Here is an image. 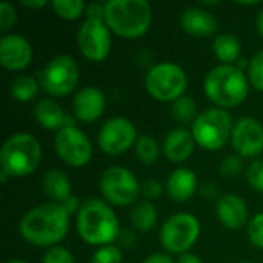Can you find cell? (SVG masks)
<instances>
[{
    "label": "cell",
    "mask_w": 263,
    "mask_h": 263,
    "mask_svg": "<svg viewBox=\"0 0 263 263\" xmlns=\"http://www.w3.org/2000/svg\"><path fill=\"white\" fill-rule=\"evenodd\" d=\"M219 171L223 177H228V179H233V177H237L240 176V173L243 171V160L240 156L237 154H231V156H227L220 166H219Z\"/></svg>",
    "instance_id": "31"
},
{
    "label": "cell",
    "mask_w": 263,
    "mask_h": 263,
    "mask_svg": "<svg viewBox=\"0 0 263 263\" xmlns=\"http://www.w3.org/2000/svg\"><path fill=\"white\" fill-rule=\"evenodd\" d=\"M82 203H83V202H80L77 196H71V197H69L68 200H65L62 205L65 206V210L68 211L69 216H74V214L77 216V213H79L80 208H82Z\"/></svg>",
    "instance_id": "39"
},
{
    "label": "cell",
    "mask_w": 263,
    "mask_h": 263,
    "mask_svg": "<svg viewBox=\"0 0 263 263\" xmlns=\"http://www.w3.org/2000/svg\"><path fill=\"white\" fill-rule=\"evenodd\" d=\"M139 139L137 128L126 117H111L108 119L97 136V145L102 153L108 156H120L136 146Z\"/></svg>",
    "instance_id": "12"
},
{
    "label": "cell",
    "mask_w": 263,
    "mask_h": 263,
    "mask_svg": "<svg viewBox=\"0 0 263 263\" xmlns=\"http://www.w3.org/2000/svg\"><path fill=\"white\" fill-rule=\"evenodd\" d=\"M86 18L105 20V3H91L86 6Z\"/></svg>",
    "instance_id": "38"
},
{
    "label": "cell",
    "mask_w": 263,
    "mask_h": 263,
    "mask_svg": "<svg viewBox=\"0 0 263 263\" xmlns=\"http://www.w3.org/2000/svg\"><path fill=\"white\" fill-rule=\"evenodd\" d=\"M54 149L59 159L71 168H82L92 157V145L77 126H65L54 137Z\"/></svg>",
    "instance_id": "13"
},
{
    "label": "cell",
    "mask_w": 263,
    "mask_h": 263,
    "mask_svg": "<svg viewBox=\"0 0 263 263\" xmlns=\"http://www.w3.org/2000/svg\"><path fill=\"white\" fill-rule=\"evenodd\" d=\"M247 76H248L250 85L254 89L263 92V49L254 52V55L250 59Z\"/></svg>",
    "instance_id": "29"
},
{
    "label": "cell",
    "mask_w": 263,
    "mask_h": 263,
    "mask_svg": "<svg viewBox=\"0 0 263 263\" xmlns=\"http://www.w3.org/2000/svg\"><path fill=\"white\" fill-rule=\"evenodd\" d=\"M142 263H174L170 254L165 253H153L149 254Z\"/></svg>",
    "instance_id": "40"
},
{
    "label": "cell",
    "mask_w": 263,
    "mask_h": 263,
    "mask_svg": "<svg viewBox=\"0 0 263 263\" xmlns=\"http://www.w3.org/2000/svg\"><path fill=\"white\" fill-rule=\"evenodd\" d=\"M143 85L146 92L154 100L173 103L185 96L188 88V76L180 65L173 62H160L146 71Z\"/></svg>",
    "instance_id": "7"
},
{
    "label": "cell",
    "mask_w": 263,
    "mask_h": 263,
    "mask_svg": "<svg viewBox=\"0 0 263 263\" xmlns=\"http://www.w3.org/2000/svg\"><path fill=\"white\" fill-rule=\"evenodd\" d=\"M233 117L227 109L213 106L199 112L191 125L196 145L205 151H220L230 140L233 133Z\"/></svg>",
    "instance_id": "6"
},
{
    "label": "cell",
    "mask_w": 263,
    "mask_h": 263,
    "mask_svg": "<svg viewBox=\"0 0 263 263\" xmlns=\"http://www.w3.org/2000/svg\"><path fill=\"white\" fill-rule=\"evenodd\" d=\"M256 28L259 31V34L263 37V9L257 14V18H256Z\"/></svg>",
    "instance_id": "44"
},
{
    "label": "cell",
    "mask_w": 263,
    "mask_h": 263,
    "mask_svg": "<svg viewBox=\"0 0 263 263\" xmlns=\"http://www.w3.org/2000/svg\"><path fill=\"white\" fill-rule=\"evenodd\" d=\"M247 72L236 65H217L203 79V92L214 106L228 109L242 105L250 94Z\"/></svg>",
    "instance_id": "3"
},
{
    "label": "cell",
    "mask_w": 263,
    "mask_h": 263,
    "mask_svg": "<svg viewBox=\"0 0 263 263\" xmlns=\"http://www.w3.org/2000/svg\"><path fill=\"white\" fill-rule=\"evenodd\" d=\"M202 194L206 197V199H216L217 197V188L214 183H205L203 188H202Z\"/></svg>",
    "instance_id": "42"
},
{
    "label": "cell",
    "mask_w": 263,
    "mask_h": 263,
    "mask_svg": "<svg viewBox=\"0 0 263 263\" xmlns=\"http://www.w3.org/2000/svg\"><path fill=\"white\" fill-rule=\"evenodd\" d=\"M71 216L62 203H42L31 208L18 222V234L29 245L40 248L59 247L69 233Z\"/></svg>",
    "instance_id": "1"
},
{
    "label": "cell",
    "mask_w": 263,
    "mask_h": 263,
    "mask_svg": "<svg viewBox=\"0 0 263 263\" xmlns=\"http://www.w3.org/2000/svg\"><path fill=\"white\" fill-rule=\"evenodd\" d=\"M248 239L253 247L257 250H263V213L256 214L250 222H248Z\"/></svg>",
    "instance_id": "32"
},
{
    "label": "cell",
    "mask_w": 263,
    "mask_h": 263,
    "mask_svg": "<svg viewBox=\"0 0 263 263\" xmlns=\"http://www.w3.org/2000/svg\"><path fill=\"white\" fill-rule=\"evenodd\" d=\"M259 3H260L259 0H256V2H239L240 6H257Z\"/></svg>",
    "instance_id": "45"
},
{
    "label": "cell",
    "mask_w": 263,
    "mask_h": 263,
    "mask_svg": "<svg viewBox=\"0 0 263 263\" xmlns=\"http://www.w3.org/2000/svg\"><path fill=\"white\" fill-rule=\"evenodd\" d=\"M91 263H123V253L120 247L106 245L94 251Z\"/></svg>",
    "instance_id": "30"
},
{
    "label": "cell",
    "mask_w": 263,
    "mask_h": 263,
    "mask_svg": "<svg viewBox=\"0 0 263 263\" xmlns=\"http://www.w3.org/2000/svg\"><path fill=\"white\" fill-rule=\"evenodd\" d=\"M247 180L248 185L257 191V193H263V160L257 159L253 160L248 168H247Z\"/></svg>",
    "instance_id": "33"
},
{
    "label": "cell",
    "mask_w": 263,
    "mask_h": 263,
    "mask_svg": "<svg viewBox=\"0 0 263 263\" xmlns=\"http://www.w3.org/2000/svg\"><path fill=\"white\" fill-rule=\"evenodd\" d=\"M117 242H119L120 248L129 250V248H133V247L137 243V234H136V231H133V230H122L120 234H119Z\"/></svg>",
    "instance_id": "37"
},
{
    "label": "cell",
    "mask_w": 263,
    "mask_h": 263,
    "mask_svg": "<svg viewBox=\"0 0 263 263\" xmlns=\"http://www.w3.org/2000/svg\"><path fill=\"white\" fill-rule=\"evenodd\" d=\"M242 263H251V262H242Z\"/></svg>",
    "instance_id": "49"
},
{
    "label": "cell",
    "mask_w": 263,
    "mask_h": 263,
    "mask_svg": "<svg viewBox=\"0 0 263 263\" xmlns=\"http://www.w3.org/2000/svg\"><path fill=\"white\" fill-rule=\"evenodd\" d=\"M106 109V96L96 86H85L79 89L72 99L74 117L83 123L97 122Z\"/></svg>",
    "instance_id": "16"
},
{
    "label": "cell",
    "mask_w": 263,
    "mask_h": 263,
    "mask_svg": "<svg viewBox=\"0 0 263 263\" xmlns=\"http://www.w3.org/2000/svg\"><path fill=\"white\" fill-rule=\"evenodd\" d=\"M35 122L48 131H55L59 133L66 126L68 116L65 114L63 108L54 100V99H40L34 103L32 109Z\"/></svg>",
    "instance_id": "21"
},
{
    "label": "cell",
    "mask_w": 263,
    "mask_h": 263,
    "mask_svg": "<svg viewBox=\"0 0 263 263\" xmlns=\"http://www.w3.org/2000/svg\"><path fill=\"white\" fill-rule=\"evenodd\" d=\"M230 143L242 159H257L263 153V125L254 117H240L234 122Z\"/></svg>",
    "instance_id": "14"
},
{
    "label": "cell",
    "mask_w": 263,
    "mask_h": 263,
    "mask_svg": "<svg viewBox=\"0 0 263 263\" xmlns=\"http://www.w3.org/2000/svg\"><path fill=\"white\" fill-rule=\"evenodd\" d=\"M32 62V46L20 34H5L0 39V63L8 71H23Z\"/></svg>",
    "instance_id": "15"
},
{
    "label": "cell",
    "mask_w": 263,
    "mask_h": 263,
    "mask_svg": "<svg viewBox=\"0 0 263 263\" xmlns=\"http://www.w3.org/2000/svg\"><path fill=\"white\" fill-rule=\"evenodd\" d=\"M42 190L46 197L51 199L54 203H63L72 196L71 180L69 177L57 168H51L45 171L42 177Z\"/></svg>",
    "instance_id": "22"
},
{
    "label": "cell",
    "mask_w": 263,
    "mask_h": 263,
    "mask_svg": "<svg viewBox=\"0 0 263 263\" xmlns=\"http://www.w3.org/2000/svg\"><path fill=\"white\" fill-rule=\"evenodd\" d=\"M51 6L57 17L68 22L77 20L86 9V5L82 0H55L51 3Z\"/></svg>",
    "instance_id": "28"
},
{
    "label": "cell",
    "mask_w": 263,
    "mask_h": 263,
    "mask_svg": "<svg viewBox=\"0 0 263 263\" xmlns=\"http://www.w3.org/2000/svg\"><path fill=\"white\" fill-rule=\"evenodd\" d=\"M165 191L173 202L183 203L194 197L197 191V176L193 170L180 166L174 170L165 183Z\"/></svg>",
    "instance_id": "20"
},
{
    "label": "cell",
    "mask_w": 263,
    "mask_h": 263,
    "mask_svg": "<svg viewBox=\"0 0 263 263\" xmlns=\"http://www.w3.org/2000/svg\"><path fill=\"white\" fill-rule=\"evenodd\" d=\"M180 26L186 34L203 39L217 31V18L206 8L191 6L180 14Z\"/></svg>",
    "instance_id": "19"
},
{
    "label": "cell",
    "mask_w": 263,
    "mask_h": 263,
    "mask_svg": "<svg viewBox=\"0 0 263 263\" xmlns=\"http://www.w3.org/2000/svg\"><path fill=\"white\" fill-rule=\"evenodd\" d=\"M40 91V83L32 76H17L9 85V96L17 103H29L35 100Z\"/></svg>",
    "instance_id": "25"
},
{
    "label": "cell",
    "mask_w": 263,
    "mask_h": 263,
    "mask_svg": "<svg viewBox=\"0 0 263 263\" xmlns=\"http://www.w3.org/2000/svg\"><path fill=\"white\" fill-rule=\"evenodd\" d=\"M48 5L46 0H22V6L28 9H42Z\"/></svg>",
    "instance_id": "41"
},
{
    "label": "cell",
    "mask_w": 263,
    "mask_h": 263,
    "mask_svg": "<svg viewBox=\"0 0 263 263\" xmlns=\"http://www.w3.org/2000/svg\"><path fill=\"white\" fill-rule=\"evenodd\" d=\"M79 77V65L68 54H59L52 57L37 74L40 88L51 97L69 96L77 88Z\"/></svg>",
    "instance_id": "9"
},
{
    "label": "cell",
    "mask_w": 263,
    "mask_h": 263,
    "mask_svg": "<svg viewBox=\"0 0 263 263\" xmlns=\"http://www.w3.org/2000/svg\"><path fill=\"white\" fill-rule=\"evenodd\" d=\"M129 219H131L134 230H137L140 233H148L157 225L159 214H157V210L153 202L142 200L133 206Z\"/></svg>",
    "instance_id": "24"
},
{
    "label": "cell",
    "mask_w": 263,
    "mask_h": 263,
    "mask_svg": "<svg viewBox=\"0 0 263 263\" xmlns=\"http://www.w3.org/2000/svg\"><path fill=\"white\" fill-rule=\"evenodd\" d=\"M202 233L200 220L191 213H176L168 217L159 234V240L170 254H186L197 243Z\"/></svg>",
    "instance_id": "8"
},
{
    "label": "cell",
    "mask_w": 263,
    "mask_h": 263,
    "mask_svg": "<svg viewBox=\"0 0 263 263\" xmlns=\"http://www.w3.org/2000/svg\"><path fill=\"white\" fill-rule=\"evenodd\" d=\"M42 263H76L74 262V257L71 254L69 250L63 248V247H52L49 248L43 259Z\"/></svg>",
    "instance_id": "34"
},
{
    "label": "cell",
    "mask_w": 263,
    "mask_h": 263,
    "mask_svg": "<svg viewBox=\"0 0 263 263\" xmlns=\"http://www.w3.org/2000/svg\"><path fill=\"white\" fill-rule=\"evenodd\" d=\"M15 18H17L15 8L8 2H2L0 3V31L8 32L14 26Z\"/></svg>",
    "instance_id": "35"
},
{
    "label": "cell",
    "mask_w": 263,
    "mask_h": 263,
    "mask_svg": "<svg viewBox=\"0 0 263 263\" xmlns=\"http://www.w3.org/2000/svg\"><path fill=\"white\" fill-rule=\"evenodd\" d=\"M216 216L219 222L228 230H240L247 225V222H250L247 202L234 193H227L217 199Z\"/></svg>",
    "instance_id": "17"
},
{
    "label": "cell",
    "mask_w": 263,
    "mask_h": 263,
    "mask_svg": "<svg viewBox=\"0 0 263 263\" xmlns=\"http://www.w3.org/2000/svg\"><path fill=\"white\" fill-rule=\"evenodd\" d=\"M163 185L159 182V180H154V179H149V180H145L142 183V196L145 197V200L148 202H153V200H157L162 194H163Z\"/></svg>",
    "instance_id": "36"
},
{
    "label": "cell",
    "mask_w": 263,
    "mask_h": 263,
    "mask_svg": "<svg viewBox=\"0 0 263 263\" xmlns=\"http://www.w3.org/2000/svg\"><path fill=\"white\" fill-rule=\"evenodd\" d=\"M171 112L174 116V119L180 123H194V120L197 119V105L194 102L193 97L190 96H182L180 99H177L176 102H173L171 106Z\"/></svg>",
    "instance_id": "27"
},
{
    "label": "cell",
    "mask_w": 263,
    "mask_h": 263,
    "mask_svg": "<svg viewBox=\"0 0 263 263\" xmlns=\"http://www.w3.org/2000/svg\"><path fill=\"white\" fill-rule=\"evenodd\" d=\"M105 23L120 39L143 37L153 23V8L145 0H108L105 3Z\"/></svg>",
    "instance_id": "4"
},
{
    "label": "cell",
    "mask_w": 263,
    "mask_h": 263,
    "mask_svg": "<svg viewBox=\"0 0 263 263\" xmlns=\"http://www.w3.org/2000/svg\"><path fill=\"white\" fill-rule=\"evenodd\" d=\"M219 3H220V2H203L202 5H203V6H217Z\"/></svg>",
    "instance_id": "47"
},
{
    "label": "cell",
    "mask_w": 263,
    "mask_h": 263,
    "mask_svg": "<svg viewBox=\"0 0 263 263\" xmlns=\"http://www.w3.org/2000/svg\"><path fill=\"white\" fill-rule=\"evenodd\" d=\"M177 263H203L202 259L197 256V254H193V253H186V254H182L179 257Z\"/></svg>",
    "instance_id": "43"
},
{
    "label": "cell",
    "mask_w": 263,
    "mask_h": 263,
    "mask_svg": "<svg viewBox=\"0 0 263 263\" xmlns=\"http://www.w3.org/2000/svg\"><path fill=\"white\" fill-rule=\"evenodd\" d=\"M42 145L31 133H15L0 149V170L9 177H28L40 166Z\"/></svg>",
    "instance_id": "5"
},
{
    "label": "cell",
    "mask_w": 263,
    "mask_h": 263,
    "mask_svg": "<svg viewBox=\"0 0 263 263\" xmlns=\"http://www.w3.org/2000/svg\"><path fill=\"white\" fill-rule=\"evenodd\" d=\"M240 42L231 32H222L213 42V52L220 65H236L240 60Z\"/></svg>",
    "instance_id": "23"
},
{
    "label": "cell",
    "mask_w": 263,
    "mask_h": 263,
    "mask_svg": "<svg viewBox=\"0 0 263 263\" xmlns=\"http://www.w3.org/2000/svg\"><path fill=\"white\" fill-rule=\"evenodd\" d=\"M194 148H196V140L193 137L191 129L174 128L166 134L162 145V153L168 162L180 165L193 156Z\"/></svg>",
    "instance_id": "18"
},
{
    "label": "cell",
    "mask_w": 263,
    "mask_h": 263,
    "mask_svg": "<svg viewBox=\"0 0 263 263\" xmlns=\"http://www.w3.org/2000/svg\"><path fill=\"white\" fill-rule=\"evenodd\" d=\"M76 230L85 243L99 248L117 242L122 231L114 210L97 197H89L82 203L76 216Z\"/></svg>",
    "instance_id": "2"
},
{
    "label": "cell",
    "mask_w": 263,
    "mask_h": 263,
    "mask_svg": "<svg viewBox=\"0 0 263 263\" xmlns=\"http://www.w3.org/2000/svg\"><path fill=\"white\" fill-rule=\"evenodd\" d=\"M160 145L159 142L148 136V134H142L139 136L137 142H136V146H134V151H136V156L137 159L140 160V163L143 165H154L157 160H159V156H160Z\"/></svg>",
    "instance_id": "26"
},
{
    "label": "cell",
    "mask_w": 263,
    "mask_h": 263,
    "mask_svg": "<svg viewBox=\"0 0 263 263\" xmlns=\"http://www.w3.org/2000/svg\"><path fill=\"white\" fill-rule=\"evenodd\" d=\"M111 29L105 20L86 18L77 32V46L80 54L91 63H100L108 59L112 46Z\"/></svg>",
    "instance_id": "11"
},
{
    "label": "cell",
    "mask_w": 263,
    "mask_h": 263,
    "mask_svg": "<svg viewBox=\"0 0 263 263\" xmlns=\"http://www.w3.org/2000/svg\"><path fill=\"white\" fill-rule=\"evenodd\" d=\"M8 179H9V176H8L5 171H2V170H0V182H2V183H6V180H8Z\"/></svg>",
    "instance_id": "46"
},
{
    "label": "cell",
    "mask_w": 263,
    "mask_h": 263,
    "mask_svg": "<svg viewBox=\"0 0 263 263\" xmlns=\"http://www.w3.org/2000/svg\"><path fill=\"white\" fill-rule=\"evenodd\" d=\"M99 188L105 202L114 206H129L142 194V183L134 173L119 165L109 166L102 173Z\"/></svg>",
    "instance_id": "10"
},
{
    "label": "cell",
    "mask_w": 263,
    "mask_h": 263,
    "mask_svg": "<svg viewBox=\"0 0 263 263\" xmlns=\"http://www.w3.org/2000/svg\"><path fill=\"white\" fill-rule=\"evenodd\" d=\"M6 263H26V262H23V260H20V259H12V260H8Z\"/></svg>",
    "instance_id": "48"
}]
</instances>
